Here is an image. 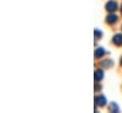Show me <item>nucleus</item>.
Masks as SVG:
<instances>
[{
	"instance_id": "obj_5",
	"label": "nucleus",
	"mask_w": 122,
	"mask_h": 113,
	"mask_svg": "<svg viewBox=\"0 0 122 113\" xmlns=\"http://www.w3.org/2000/svg\"><path fill=\"white\" fill-rule=\"evenodd\" d=\"M106 20H107V22H108L109 24H114L115 22H117V16L115 15V14H109V15L107 16Z\"/></svg>"
},
{
	"instance_id": "obj_9",
	"label": "nucleus",
	"mask_w": 122,
	"mask_h": 113,
	"mask_svg": "<svg viewBox=\"0 0 122 113\" xmlns=\"http://www.w3.org/2000/svg\"><path fill=\"white\" fill-rule=\"evenodd\" d=\"M101 31H99V30H97V29H95V36H96V38H100L101 37Z\"/></svg>"
},
{
	"instance_id": "obj_1",
	"label": "nucleus",
	"mask_w": 122,
	"mask_h": 113,
	"mask_svg": "<svg viewBox=\"0 0 122 113\" xmlns=\"http://www.w3.org/2000/svg\"><path fill=\"white\" fill-rule=\"evenodd\" d=\"M117 2L115 1H109L107 4H106V10L110 12H113L117 10Z\"/></svg>"
},
{
	"instance_id": "obj_6",
	"label": "nucleus",
	"mask_w": 122,
	"mask_h": 113,
	"mask_svg": "<svg viewBox=\"0 0 122 113\" xmlns=\"http://www.w3.org/2000/svg\"><path fill=\"white\" fill-rule=\"evenodd\" d=\"M104 53H105L104 50H103L102 48H98V49H97L96 51H95V56L97 57V58H100V57H102L104 55Z\"/></svg>"
},
{
	"instance_id": "obj_7",
	"label": "nucleus",
	"mask_w": 122,
	"mask_h": 113,
	"mask_svg": "<svg viewBox=\"0 0 122 113\" xmlns=\"http://www.w3.org/2000/svg\"><path fill=\"white\" fill-rule=\"evenodd\" d=\"M109 110L111 112H118V107L116 103H111L109 106Z\"/></svg>"
},
{
	"instance_id": "obj_12",
	"label": "nucleus",
	"mask_w": 122,
	"mask_h": 113,
	"mask_svg": "<svg viewBox=\"0 0 122 113\" xmlns=\"http://www.w3.org/2000/svg\"><path fill=\"white\" fill-rule=\"evenodd\" d=\"M121 65H122V60H121Z\"/></svg>"
},
{
	"instance_id": "obj_2",
	"label": "nucleus",
	"mask_w": 122,
	"mask_h": 113,
	"mask_svg": "<svg viewBox=\"0 0 122 113\" xmlns=\"http://www.w3.org/2000/svg\"><path fill=\"white\" fill-rule=\"evenodd\" d=\"M95 103L97 106L103 107L104 105H106V99L104 96H97L95 99Z\"/></svg>"
},
{
	"instance_id": "obj_4",
	"label": "nucleus",
	"mask_w": 122,
	"mask_h": 113,
	"mask_svg": "<svg viewBox=\"0 0 122 113\" xmlns=\"http://www.w3.org/2000/svg\"><path fill=\"white\" fill-rule=\"evenodd\" d=\"M113 41L117 46L122 45V34H117V35H115L114 38H113Z\"/></svg>"
},
{
	"instance_id": "obj_11",
	"label": "nucleus",
	"mask_w": 122,
	"mask_h": 113,
	"mask_svg": "<svg viewBox=\"0 0 122 113\" xmlns=\"http://www.w3.org/2000/svg\"><path fill=\"white\" fill-rule=\"evenodd\" d=\"M121 11H122V6H121Z\"/></svg>"
},
{
	"instance_id": "obj_3",
	"label": "nucleus",
	"mask_w": 122,
	"mask_h": 113,
	"mask_svg": "<svg viewBox=\"0 0 122 113\" xmlns=\"http://www.w3.org/2000/svg\"><path fill=\"white\" fill-rule=\"evenodd\" d=\"M95 80L96 81H100L103 78V71L101 69H97L95 71Z\"/></svg>"
},
{
	"instance_id": "obj_8",
	"label": "nucleus",
	"mask_w": 122,
	"mask_h": 113,
	"mask_svg": "<svg viewBox=\"0 0 122 113\" xmlns=\"http://www.w3.org/2000/svg\"><path fill=\"white\" fill-rule=\"evenodd\" d=\"M101 65L103 66V67H105V68H110V67H112L113 66V61L112 60H104L102 63H101Z\"/></svg>"
},
{
	"instance_id": "obj_10",
	"label": "nucleus",
	"mask_w": 122,
	"mask_h": 113,
	"mask_svg": "<svg viewBox=\"0 0 122 113\" xmlns=\"http://www.w3.org/2000/svg\"><path fill=\"white\" fill-rule=\"evenodd\" d=\"M100 87H101L100 85H95V88H96V90H98V88H100Z\"/></svg>"
}]
</instances>
